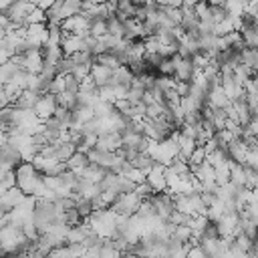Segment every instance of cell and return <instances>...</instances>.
I'll return each instance as SVG.
<instances>
[{
    "label": "cell",
    "instance_id": "6da1fadb",
    "mask_svg": "<svg viewBox=\"0 0 258 258\" xmlns=\"http://www.w3.org/2000/svg\"><path fill=\"white\" fill-rule=\"evenodd\" d=\"M141 204H143V198H139L135 191H129V194H121L111 208L119 216H135Z\"/></svg>",
    "mask_w": 258,
    "mask_h": 258
},
{
    "label": "cell",
    "instance_id": "7a4b0ae2",
    "mask_svg": "<svg viewBox=\"0 0 258 258\" xmlns=\"http://www.w3.org/2000/svg\"><path fill=\"white\" fill-rule=\"evenodd\" d=\"M16 58H18L22 71H28V73H36L38 75L42 71V67H44V52H42V48H30L24 54H16Z\"/></svg>",
    "mask_w": 258,
    "mask_h": 258
},
{
    "label": "cell",
    "instance_id": "3957f363",
    "mask_svg": "<svg viewBox=\"0 0 258 258\" xmlns=\"http://www.w3.org/2000/svg\"><path fill=\"white\" fill-rule=\"evenodd\" d=\"M56 109H58V99H56V95H52V93H44V95H40L38 103L34 105V113L38 115L40 121H46V119L54 117Z\"/></svg>",
    "mask_w": 258,
    "mask_h": 258
},
{
    "label": "cell",
    "instance_id": "277c9868",
    "mask_svg": "<svg viewBox=\"0 0 258 258\" xmlns=\"http://www.w3.org/2000/svg\"><path fill=\"white\" fill-rule=\"evenodd\" d=\"M165 169H167V165H165V163L155 161V165H153V167L149 169V173H147V183H149L155 191H167V189H169Z\"/></svg>",
    "mask_w": 258,
    "mask_h": 258
},
{
    "label": "cell",
    "instance_id": "5b68a950",
    "mask_svg": "<svg viewBox=\"0 0 258 258\" xmlns=\"http://www.w3.org/2000/svg\"><path fill=\"white\" fill-rule=\"evenodd\" d=\"M62 28L73 32V34H79V36H89L91 34V20L83 12H79V14L71 16V18H67L62 22Z\"/></svg>",
    "mask_w": 258,
    "mask_h": 258
},
{
    "label": "cell",
    "instance_id": "8992f818",
    "mask_svg": "<svg viewBox=\"0 0 258 258\" xmlns=\"http://www.w3.org/2000/svg\"><path fill=\"white\" fill-rule=\"evenodd\" d=\"M24 198H26V194L18 185L12 187V189H8V191H2V198H0V210H2V214L12 212L18 204H22Z\"/></svg>",
    "mask_w": 258,
    "mask_h": 258
},
{
    "label": "cell",
    "instance_id": "52a82bcc",
    "mask_svg": "<svg viewBox=\"0 0 258 258\" xmlns=\"http://www.w3.org/2000/svg\"><path fill=\"white\" fill-rule=\"evenodd\" d=\"M113 69L107 67V64H101V62H95L91 67V79L97 87H105V85H111V79H113Z\"/></svg>",
    "mask_w": 258,
    "mask_h": 258
},
{
    "label": "cell",
    "instance_id": "ba28073f",
    "mask_svg": "<svg viewBox=\"0 0 258 258\" xmlns=\"http://www.w3.org/2000/svg\"><path fill=\"white\" fill-rule=\"evenodd\" d=\"M121 145H123V135H121V131H111V133L99 135V143H97L99 149H105V151H117Z\"/></svg>",
    "mask_w": 258,
    "mask_h": 258
},
{
    "label": "cell",
    "instance_id": "9c48e42d",
    "mask_svg": "<svg viewBox=\"0 0 258 258\" xmlns=\"http://www.w3.org/2000/svg\"><path fill=\"white\" fill-rule=\"evenodd\" d=\"M20 71H22V67H20V62H18V58H16V56H12L10 60L2 62V64H0V81H2V85L12 83V81H14V77H16Z\"/></svg>",
    "mask_w": 258,
    "mask_h": 258
},
{
    "label": "cell",
    "instance_id": "30bf717a",
    "mask_svg": "<svg viewBox=\"0 0 258 258\" xmlns=\"http://www.w3.org/2000/svg\"><path fill=\"white\" fill-rule=\"evenodd\" d=\"M208 103H210V107H214V109H226L232 101H230V97L226 95V91L222 89V85H220V87H216V89L210 91Z\"/></svg>",
    "mask_w": 258,
    "mask_h": 258
},
{
    "label": "cell",
    "instance_id": "8fae6325",
    "mask_svg": "<svg viewBox=\"0 0 258 258\" xmlns=\"http://www.w3.org/2000/svg\"><path fill=\"white\" fill-rule=\"evenodd\" d=\"M67 165H69V169H73V171H81V169H85V167L91 165V159H89L87 151L77 149V151L67 159Z\"/></svg>",
    "mask_w": 258,
    "mask_h": 258
},
{
    "label": "cell",
    "instance_id": "7c38bea8",
    "mask_svg": "<svg viewBox=\"0 0 258 258\" xmlns=\"http://www.w3.org/2000/svg\"><path fill=\"white\" fill-rule=\"evenodd\" d=\"M40 95H42V93H38V91L24 89V91L18 95V99H16V103H14V105H18V107H22V109H34V105L38 103Z\"/></svg>",
    "mask_w": 258,
    "mask_h": 258
},
{
    "label": "cell",
    "instance_id": "4fadbf2b",
    "mask_svg": "<svg viewBox=\"0 0 258 258\" xmlns=\"http://www.w3.org/2000/svg\"><path fill=\"white\" fill-rule=\"evenodd\" d=\"M177 145H179V153H177V155L189 161L191 153H194V151H196V147H198V141H196L194 137H185V135H181V133H179V141H177Z\"/></svg>",
    "mask_w": 258,
    "mask_h": 258
},
{
    "label": "cell",
    "instance_id": "5bb4252c",
    "mask_svg": "<svg viewBox=\"0 0 258 258\" xmlns=\"http://www.w3.org/2000/svg\"><path fill=\"white\" fill-rule=\"evenodd\" d=\"M230 169H232L230 181L236 185H246V165L238 161H230Z\"/></svg>",
    "mask_w": 258,
    "mask_h": 258
},
{
    "label": "cell",
    "instance_id": "9a60e30c",
    "mask_svg": "<svg viewBox=\"0 0 258 258\" xmlns=\"http://www.w3.org/2000/svg\"><path fill=\"white\" fill-rule=\"evenodd\" d=\"M58 99V105L60 107H67V109H77L81 103H79V93H71V91H62L60 95H56Z\"/></svg>",
    "mask_w": 258,
    "mask_h": 258
},
{
    "label": "cell",
    "instance_id": "2e32d148",
    "mask_svg": "<svg viewBox=\"0 0 258 258\" xmlns=\"http://www.w3.org/2000/svg\"><path fill=\"white\" fill-rule=\"evenodd\" d=\"M131 165L137 167V169H141V171H145V173H149V169L155 165V159L145 151V153H137V157L131 161Z\"/></svg>",
    "mask_w": 258,
    "mask_h": 258
},
{
    "label": "cell",
    "instance_id": "e0dca14e",
    "mask_svg": "<svg viewBox=\"0 0 258 258\" xmlns=\"http://www.w3.org/2000/svg\"><path fill=\"white\" fill-rule=\"evenodd\" d=\"M95 62H101V64H107V67H111L113 71H117L119 67H121V60L113 54V52H103V54H97V60Z\"/></svg>",
    "mask_w": 258,
    "mask_h": 258
},
{
    "label": "cell",
    "instance_id": "ac0fdd59",
    "mask_svg": "<svg viewBox=\"0 0 258 258\" xmlns=\"http://www.w3.org/2000/svg\"><path fill=\"white\" fill-rule=\"evenodd\" d=\"M230 177H232L230 161H228V163H224V165H218V167H216V181H218L220 185L228 183V181H230Z\"/></svg>",
    "mask_w": 258,
    "mask_h": 258
},
{
    "label": "cell",
    "instance_id": "d6986e66",
    "mask_svg": "<svg viewBox=\"0 0 258 258\" xmlns=\"http://www.w3.org/2000/svg\"><path fill=\"white\" fill-rule=\"evenodd\" d=\"M18 181H16V171H2V183H0V189L2 191H8L12 187H16Z\"/></svg>",
    "mask_w": 258,
    "mask_h": 258
},
{
    "label": "cell",
    "instance_id": "ffe728a7",
    "mask_svg": "<svg viewBox=\"0 0 258 258\" xmlns=\"http://www.w3.org/2000/svg\"><path fill=\"white\" fill-rule=\"evenodd\" d=\"M208 159V151H206V147L204 145H198L196 147V151L191 153V157H189V167H194V165H200V163H204Z\"/></svg>",
    "mask_w": 258,
    "mask_h": 258
},
{
    "label": "cell",
    "instance_id": "44dd1931",
    "mask_svg": "<svg viewBox=\"0 0 258 258\" xmlns=\"http://www.w3.org/2000/svg\"><path fill=\"white\" fill-rule=\"evenodd\" d=\"M64 89H67V85H64V75H56V77L50 81V85H48V91H46V93L60 95Z\"/></svg>",
    "mask_w": 258,
    "mask_h": 258
},
{
    "label": "cell",
    "instance_id": "7402d4cb",
    "mask_svg": "<svg viewBox=\"0 0 258 258\" xmlns=\"http://www.w3.org/2000/svg\"><path fill=\"white\" fill-rule=\"evenodd\" d=\"M159 75H169V77H175V60L171 56H165L163 62L159 64Z\"/></svg>",
    "mask_w": 258,
    "mask_h": 258
},
{
    "label": "cell",
    "instance_id": "603a6c76",
    "mask_svg": "<svg viewBox=\"0 0 258 258\" xmlns=\"http://www.w3.org/2000/svg\"><path fill=\"white\" fill-rule=\"evenodd\" d=\"M109 32V26H107V20H93L91 22V34L93 36H103Z\"/></svg>",
    "mask_w": 258,
    "mask_h": 258
},
{
    "label": "cell",
    "instance_id": "cb8c5ba5",
    "mask_svg": "<svg viewBox=\"0 0 258 258\" xmlns=\"http://www.w3.org/2000/svg\"><path fill=\"white\" fill-rule=\"evenodd\" d=\"M99 93H101V101H109V103H115L117 101V95H115V87L113 85L99 87Z\"/></svg>",
    "mask_w": 258,
    "mask_h": 258
},
{
    "label": "cell",
    "instance_id": "d4e9b609",
    "mask_svg": "<svg viewBox=\"0 0 258 258\" xmlns=\"http://www.w3.org/2000/svg\"><path fill=\"white\" fill-rule=\"evenodd\" d=\"M135 194L139 196V198H143V200H147V198H151L153 194H155V189L147 183V181H143V183H137L135 185Z\"/></svg>",
    "mask_w": 258,
    "mask_h": 258
},
{
    "label": "cell",
    "instance_id": "484cf974",
    "mask_svg": "<svg viewBox=\"0 0 258 258\" xmlns=\"http://www.w3.org/2000/svg\"><path fill=\"white\" fill-rule=\"evenodd\" d=\"M64 85H67L64 91H71V93H79L81 91V81L75 75H64Z\"/></svg>",
    "mask_w": 258,
    "mask_h": 258
},
{
    "label": "cell",
    "instance_id": "4316f807",
    "mask_svg": "<svg viewBox=\"0 0 258 258\" xmlns=\"http://www.w3.org/2000/svg\"><path fill=\"white\" fill-rule=\"evenodd\" d=\"M187 258H208V254L202 250V246H200V244H196V246H191V248H189Z\"/></svg>",
    "mask_w": 258,
    "mask_h": 258
},
{
    "label": "cell",
    "instance_id": "83f0119b",
    "mask_svg": "<svg viewBox=\"0 0 258 258\" xmlns=\"http://www.w3.org/2000/svg\"><path fill=\"white\" fill-rule=\"evenodd\" d=\"M14 2H18V0H0V4H2V12H4V10H8Z\"/></svg>",
    "mask_w": 258,
    "mask_h": 258
},
{
    "label": "cell",
    "instance_id": "f1b7e54d",
    "mask_svg": "<svg viewBox=\"0 0 258 258\" xmlns=\"http://www.w3.org/2000/svg\"><path fill=\"white\" fill-rule=\"evenodd\" d=\"M121 258H135L133 254H121Z\"/></svg>",
    "mask_w": 258,
    "mask_h": 258
}]
</instances>
